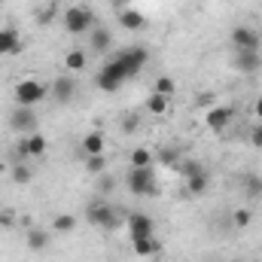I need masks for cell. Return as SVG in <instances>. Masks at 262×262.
<instances>
[{
    "mask_svg": "<svg viewBox=\"0 0 262 262\" xmlns=\"http://www.w3.org/2000/svg\"><path fill=\"white\" fill-rule=\"evenodd\" d=\"M244 195L253 198V201L262 198V177L259 174H247V177H244Z\"/></svg>",
    "mask_w": 262,
    "mask_h": 262,
    "instance_id": "4316f807",
    "label": "cell"
},
{
    "mask_svg": "<svg viewBox=\"0 0 262 262\" xmlns=\"http://www.w3.org/2000/svg\"><path fill=\"white\" fill-rule=\"evenodd\" d=\"M46 98H49V85L40 82L37 76H25V79H18L15 89H12V101H15L18 107H37V104L46 101Z\"/></svg>",
    "mask_w": 262,
    "mask_h": 262,
    "instance_id": "6da1fadb",
    "label": "cell"
},
{
    "mask_svg": "<svg viewBox=\"0 0 262 262\" xmlns=\"http://www.w3.org/2000/svg\"><path fill=\"white\" fill-rule=\"evenodd\" d=\"M253 116L262 122V98H256V101H253Z\"/></svg>",
    "mask_w": 262,
    "mask_h": 262,
    "instance_id": "836d02e7",
    "label": "cell"
},
{
    "mask_svg": "<svg viewBox=\"0 0 262 262\" xmlns=\"http://www.w3.org/2000/svg\"><path fill=\"white\" fill-rule=\"evenodd\" d=\"M3 171H6V165H3V159H0V174H3Z\"/></svg>",
    "mask_w": 262,
    "mask_h": 262,
    "instance_id": "8d00e7d4",
    "label": "cell"
},
{
    "mask_svg": "<svg viewBox=\"0 0 262 262\" xmlns=\"http://www.w3.org/2000/svg\"><path fill=\"white\" fill-rule=\"evenodd\" d=\"M125 82H128V76L122 73V67L116 64L113 58H110V61H104V67H101V70H98V76H95V85H98L101 92H119Z\"/></svg>",
    "mask_w": 262,
    "mask_h": 262,
    "instance_id": "52a82bcc",
    "label": "cell"
},
{
    "mask_svg": "<svg viewBox=\"0 0 262 262\" xmlns=\"http://www.w3.org/2000/svg\"><path fill=\"white\" fill-rule=\"evenodd\" d=\"M229 40H232L235 52H259V46H262L259 31L250 28V25H238V28L229 34Z\"/></svg>",
    "mask_w": 262,
    "mask_h": 262,
    "instance_id": "ba28073f",
    "label": "cell"
},
{
    "mask_svg": "<svg viewBox=\"0 0 262 262\" xmlns=\"http://www.w3.org/2000/svg\"><path fill=\"white\" fill-rule=\"evenodd\" d=\"M183 183H186V192L198 198V195H204V192H207V186H210V174H207V168H201L198 174L186 177Z\"/></svg>",
    "mask_w": 262,
    "mask_h": 262,
    "instance_id": "d6986e66",
    "label": "cell"
},
{
    "mask_svg": "<svg viewBox=\"0 0 262 262\" xmlns=\"http://www.w3.org/2000/svg\"><path fill=\"white\" fill-rule=\"evenodd\" d=\"M232 119H235V110H232L229 104H216V107H210V110L204 113V128L213 131V134H220V131H226L232 125Z\"/></svg>",
    "mask_w": 262,
    "mask_h": 262,
    "instance_id": "30bf717a",
    "label": "cell"
},
{
    "mask_svg": "<svg viewBox=\"0 0 262 262\" xmlns=\"http://www.w3.org/2000/svg\"><path fill=\"white\" fill-rule=\"evenodd\" d=\"M28 247L34 250V253H46L49 250V241H52V235H49V229H43V226H34V229H28Z\"/></svg>",
    "mask_w": 262,
    "mask_h": 262,
    "instance_id": "9a60e30c",
    "label": "cell"
},
{
    "mask_svg": "<svg viewBox=\"0 0 262 262\" xmlns=\"http://www.w3.org/2000/svg\"><path fill=\"white\" fill-rule=\"evenodd\" d=\"M82 162H85V171H89L92 177H101V174H107V156H85Z\"/></svg>",
    "mask_w": 262,
    "mask_h": 262,
    "instance_id": "484cf974",
    "label": "cell"
},
{
    "mask_svg": "<svg viewBox=\"0 0 262 262\" xmlns=\"http://www.w3.org/2000/svg\"><path fill=\"white\" fill-rule=\"evenodd\" d=\"M85 220H89L95 229H101V232H113V229H119V216H116L113 204L104 201V198H95V201L85 207Z\"/></svg>",
    "mask_w": 262,
    "mask_h": 262,
    "instance_id": "3957f363",
    "label": "cell"
},
{
    "mask_svg": "<svg viewBox=\"0 0 262 262\" xmlns=\"http://www.w3.org/2000/svg\"><path fill=\"white\" fill-rule=\"evenodd\" d=\"M250 223H253V210H250V207H238V210L232 213V226H235V229H247Z\"/></svg>",
    "mask_w": 262,
    "mask_h": 262,
    "instance_id": "f1b7e54d",
    "label": "cell"
},
{
    "mask_svg": "<svg viewBox=\"0 0 262 262\" xmlns=\"http://www.w3.org/2000/svg\"><path fill=\"white\" fill-rule=\"evenodd\" d=\"M46 149H49V143H46V137L37 131V134H28L21 143H18V149H15V162H28V159H40V156H46Z\"/></svg>",
    "mask_w": 262,
    "mask_h": 262,
    "instance_id": "9c48e42d",
    "label": "cell"
},
{
    "mask_svg": "<svg viewBox=\"0 0 262 262\" xmlns=\"http://www.w3.org/2000/svg\"><path fill=\"white\" fill-rule=\"evenodd\" d=\"M31 180H34V168L28 162H15L12 165V183L15 186H28Z\"/></svg>",
    "mask_w": 262,
    "mask_h": 262,
    "instance_id": "603a6c76",
    "label": "cell"
},
{
    "mask_svg": "<svg viewBox=\"0 0 262 262\" xmlns=\"http://www.w3.org/2000/svg\"><path fill=\"white\" fill-rule=\"evenodd\" d=\"M110 3H113V6H119V9H125V6H128L131 0H110Z\"/></svg>",
    "mask_w": 262,
    "mask_h": 262,
    "instance_id": "d590c367",
    "label": "cell"
},
{
    "mask_svg": "<svg viewBox=\"0 0 262 262\" xmlns=\"http://www.w3.org/2000/svg\"><path fill=\"white\" fill-rule=\"evenodd\" d=\"M131 128H137V119L134 116H125L122 119V131H131Z\"/></svg>",
    "mask_w": 262,
    "mask_h": 262,
    "instance_id": "d6a6232c",
    "label": "cell"
},
{
    "mask_svg": "<svg viewBox=\"0 0 262 262\" xmlns=\"http://www.w3.org/2000/svg\"><path fill=\"white\" fill-rule=\"evenodd\" d=\"M250 143H253L256 149H262V122L259 125H253V131H250Z\"/></svg>",
    "mask_w": 262,
    "mask_h": 262,
    "instance_id": "1f68e13d",
    "label": "cell"
},
{
    "mask_svg": "<svg viewBox=\"0 0 262 262\" xmlns=\"http://www.w3.org/2000/svg\"><path fill=\"white\" fill-rule=\"evenodd\" d=\"M113 61L122 67V73H125L128 79H134V76L146 67V61H149V52H146L143 46H131V49L116 52V55H113Z\"/></svg>",
    "mask_w": 262,
    "mask_h": 262,
    "instance_id": "5b68a950",
    "label": "cell"
},
{
    "mask_svg": "<svg viewBox=\"0 0 262 262\" xmlns=\"http://www.w3.org/2000/svg\"><path fill=\"white\" fill-rule=\"evenodd\" d=\"M125 226H128L131 241H137V238H152V235H156V220H152L149 213H140V210L128 213Z\"/></svg>",
    "mask_w": 262,
    "mask_h": 262,
    "instance_id": "8fae6325",
    "label": "cell"
},
{
    "mask_svg": "<svg viewBox=\"0 0 262 262\" xmlns=\"http://www.w3.org/2000/svg\"><path fill=\"white\" fill-rule=\"evenodd\" d=\"M9 128L12 131H18L21 137H28V134H37V128H40V116H37V110L34 107H12L9 110Z\"/></svg>",
    "mask_w": 262,
    "mask_h": 262,
    "instance_id": "8992f818",
    "label": "cell"
},
{
    "mask_svg": "<svg viewBox=\"0 0 262 262\" xmlns=\"http://www.w3.org/2000/svg\"><path fill=\"white\" fill-rule=\"evenodd\" d=\"M168 110H171L168 98H165V95H156V92H149V98H146V113H152V116H165Z\"/></svg>",
    "mask_w": 262,
    "mask_h": 262,
    "instance_id": "7402d4cb",
    "label": "cell"
},
{
    "mask_svg": "<svg viewBox=\"0 0 262 262\" xmlns=\"http://www.w3.org/2000/svg\"><path fill=\"white\" fill-rule=\"evenodd\" d=\"M125 186H128L131 195H137V198L156 195V192H159V186H156V171H152V168H128Z\"/></svg>",
    "mask_w": 262,
    "mask_h": 262,
    "instance_id": "277c9868",
    "label": "cell"
},
{
    "mask_svg": "<svg viewBox=\"0 0 262 262\" xmlns=\"http://www.w3.org/2000/svg\"><path fill=\"white\" fill-rule=\"evenodd\" d=\"M76 226H79V220L73 216V213H58L55 220H52V232H58V235H73L76 232Z\"/></svg>",
    "mask_w": 262,
    "mask_h": 262,
    "instance_id": "ffe728a7",
    "label": "cell"
},
{
    "mask_svg": "<svg viewBox=\"0 0 262 262\" xmlns=\"http://www.w3.org/2000/svg\"><path fill=\"white\" fill-rule=\"evenodd\" d=\"M6 223H9V226H12V223H15V216H12V213H6V210H3V213H0V226H6Z\"/></svg>",
    "mask_w": 262,
    "mask_h": 262,
    "instance_id": "e575fe53",
    "label": "cell"
},
{
    "mask_svg": "<svg viewBox=\"0 0 262 262\" xmlns=\"http://www.w3.org/2000/svg\"><path fill=\"white\" fill-rule=\"evenodd\" d=\"M49 95H52V101L55 104H70L73 101V95H76V79L73 76H58L55 82H52V89H49Z\"/></svg>",
    "mask_w": 262,
    "mask_h": 262,
    "instance_id": "7c38bea8",
    "label": "cell"
},
{
    "mask_svg": "<svg viewBox=\"0 0 262 262\" xmlns=\"http://www.w3.org/2000/svg\"><path fill=\"white\" fill-rule=\"evenodd\" d=\"M128 168H152V149H146V146H137V149H131Z\"/></svg>",
    "mask_w": 262,
    "mask_h": 262,
    "instance_id": "44dd1931",
    "label": "cell"
},
{
    "mask_svg": "<svg viewBox=\"0 0 262 262\" xmlns=\"http://www.w3.org/2000/svg\"><path fill=\"white\" fill-rule=\"evenodd\" d=\"M89 43H92V52H98V55H107V52L113 49V34H110L107 28H92V34H89Z\"/></svg>",
    "mask_w": 262,
    "mask_h": 262,
    "instance_id": "5bb4252c",
    "label": "cell"
},
{
    "mask_svg": "<svg viewBox=\"0 0 262 262\" xmlns=\"http://www.w3.org/2000/svg\"><path fill=\"white\" fill-rule=\"evenodd\" d=\"M232 64H235V70H241V73H256L262 67V55L259 52H235Z\"/></svg>",
    "mask_w": 262,
    "mask_h": 262,
    "instance_id": "e0dca14e",
    "label": "cell"
},
{
    "mask_svg": "<svg viewBox=\"0 0 262 262\" xmlns=\"http://www.w3.org/2000/svg\"><path fill=\"white\" fill-rule=\"evenodd\" d=\"M21 49V34L15 28H0V55H15Z\"/></svg>",
    "mask_w": 262,
    "mask_h": 262,
    "instance_id": "2e32d148",
    "label": "cell"
},
{
    "mask_svg": "<svg viewBox=\"0 0 262 262\" xmlns=\"http://www.w3.org/2000/svg\"><path fill=\"white\" fill-rule=\"evenodd\" d=\"M143 25H146V15H143L140 9H131V6L119 9V28H125V31H140Z\"/></svg>",
    "mask_w": 262,
    "mask_h": 262,
    "instance_id": "ac0fdd59",
    "label": "cell"
},
{
    "mask_svg": "<svg viewBox=\"0 0 262 262\" xmlns=\"http://www.w3.org/2000/svg\"><path fill=\"white\" fill-rule=\"evenodd\" d=\"M61 25H64L67 34H73V37L92 34V28H95V12H92V6H85V3H73V6L64 9Z\"/></svg>",
    "mask_w": 262,
    "mask_h": 262,
    "instance_id": "7a4b0ae2",
    "label": "cell"
},
{
    "mask_svg": "<svg viewBox=\"0 0 262 262\" xmlns=\"http://www.w3.org/2000/svg\"><path fill=\"white\" fill-rule=\"evenodd\" d=\"M174 89H177V85H174V79H171V76H159V79L152 82V92H156V95H165V98H171V95H174Z\"/></svg>",
    "mask_w": 262,
    "mask_h": 262,
    "instance_id": "f546056e",
    "label": "cell"
},
{
    "mask_svg": "<svg viewBox=\"0 0 262 262\" xmlns=\"http://www.w3.org/2000/svg\"><path fill=\"white\" fill-rule=\"evenodd\" d=\"M204 165L198 162V159H180V165H177V171H180V180H186V177H192V174H198Z\"/></svg>",
    "mask_w": 262,
    "mask_h": 262,
    "instance_id": "83f0119b",
    "label": "cell"
},
{
    "mask_svg": "<svg viewBox=\"0 0 262 262\" xmlns=\"http://www.w3.org/2000/svg\"><path fill=\"white\" fill-rule=\"evenodd\" d=\"M79 152H82V159L85 156H104L107 152V137L101 131H89L82 137V143H79Z\"/></svg>",
    "mask_w": 262,
    "mask_h": 262,
    "instance_id": "4fadbf2b",
    "label": "cell"
},
{
    "mask_svg": "<svg viewBox=\"0 0 262 262\" xmlns=\"http://www.w3.org/2000/svg\"><path fill=\"white\" fill-rule=\"evenodd\" d=\"M85 64H89V58H85V52H82V49H70V52L64 55V67L70 70V73L85 70Z\"/></svg>",
    "mask_w": 262,
    "mask_h": 262,
    "instance_id": "cb8c5ba5",
    "label": "cell"
},
{
    "mask_svg": "<svg viewBox=\"0 0 262 262\" xmlns=\"http://www.w3.org/2000/svg\"><path fill=\"white\" fill-rule=\"evenodd\" d=\"M98 189H101V192H113V189H116V180H113L110 174H101V177H98Z\"/></svg>",
    "mask_w": 262,
    "mask_h": 262,
    "instance_id": "4dcf8cb0",
    "label": "cell"
},
{
    "mask_svg": "<svg viewBox=\"0 0 262 262\" xmlns=\"http://www.w3.org/2000/svg\"><path fill=\"white\" fill-rule=\"evenodd\" d=\"M131 247H134V253L137 256H152V253H159V241H156V235L152 238H137V241H131Z\"/></svg>",
    "mask_w": 262,
    "mask_h": 262,
    "instance_id": "d4e9b609",
    "label": "cell"
}]
</instances>
